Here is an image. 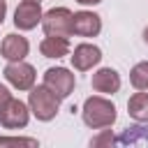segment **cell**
Wrapping results in <instances>:
<instances>
[{
  "label": "cell",
  "instance_id": "6da1fadb",
  "mask_svg": "<svg viewBox=\"0 0 148 148\" xmlns=\"http://www.w3.org/2000/svg\"><path fill=\"white\" fill-rule=\"evenodd\" d=\"M83 123L90 127V130H104V127H111L116 123V104L102 95H92L83 102Z\"/></svg>",
  "mask_w": 148,
  "mask_h": 148
},
{
  "label": "cell",
  "instance_id": "7a4b0ae2",
  "mask_svg": "<svg viewBox=\"0 0 148 148\" xmlns=\"http://www.w3.org/2000/svg\"><path fill=\"white\" fill-rule=\"evenodd\" d=\"M28 106H30V113L37 118V120H53L58 109H60V97L56 92H51L44 83L42 86H32L30 92H28Z\"/></svg>",
  "mask_w": 148,
  "mask_h": 148
},
{
  "label": "cell",
  "instance_id": "3957f363",
  "mask_svg": "<svg viewBox=\"0 0 148 148\" xmlns=\"http://www.w3.org/2000/svg\"><path fill=\"white\" fill-rule=\"evenodd\" d=\"M72 12L67 7H53L49 12H44L42 16V28L46 35L53 37H69L72 35Z\"/></svg>",
  "mask_w": 148,
  "mask_h": 148
},
{
  "label": "cell",
  "instance_id": "277c9868",
  "mask_svg": "<svg viewBox=\"0 0 148 148\" xmlns=\"http://www.w3.org/2000/svg\"><path fill=\"white\" fill-rule=\"evenodd\" d=\"M44 86L51 92H56L60 99H65V97L72 95V90L76 86V79L67 67H49L44 72Z\"/></svg>",
  "mask_w": 148,
  "mask_h": 148
},
{
  "label": "cell",
  "instance_id": "5b68a950",
  "mask_svg": "<svg viewBox=\"0 0 148 148\" xmlns=\"http://www.w3.org/2000/svg\"><path fill=\"white\" fill-rule=\"evenodd\" d=\"M5 79L16 88V90H30L35 86V67L30 62H23V60H16V62H7V67L2 69Z\"/></svg>",
  "mask_w": 148,
  "mask_h": 148
},
{
  "label": "cell",
  "instance_id": "8992f818",
  "mask_svg": "<svg viewBox=\"0 0 148 148\" xmlns=\"http://www.w3.org/2000/svg\"><path fill=\"white\" fill-rule=\"evenodd\" d=\"M30 120V106H25L21 99L12 97L5 106V111L0 113V125L5 130H23Z\"/></svg>",
  "mask_w": 148,
  "mask_h": 148
},
{
  "label": "cell",
  "instance_id": "52a82bcc",
  "mask_svg": "<svg viewBox=\"0 0 148 148\" xmlns=\"http://www.w3.org/2000/svg\"><path fill=\"white\" fill-rule=\"evenodd\" d=\"M42 16H44V12L37 0H21L14 12V25L18 30H32L42 23Z\"/></svg>",
  "mask_w": 148,
  "mask_h": 148
},
{
  "label": "cell",
  "instance_id": "ba28073f",
  "mask_svg": "<svg viewBox=\"0 0 148 148\" xmlns=\"http://www.w3.org/2000/svg\"><path fill=\"white\" fill-rule=\"evenodd\" d=\"M102 30V18L95 14V12H76L72 16V35H79V37H97Z\"/></svg>",
  "mask_w": 148,
  "mask_h": 148
},
{
  "label": "cell",
  "instance_id": "9c48e42d",
  "mask_svg": "<svg viewBox=\"0 0 148 148\" xmlns=\"http://www.w3.org/2000/svg\"><path fill=\"white\" fill-rule=\"evenodd\" d=\"M69 58H72V67H74V69L88 72V69H92V67L102 60V51H99V46L83 42V44L74 46V51H72Z\"/></svg>",
  "mask_w": 148,
  "mask_h": 148
},
{
  "label": "cell",
  "instance_id": "30bf717a",
  "mask_svg": "<svg viewBox=\"0 0 148 148\" xmlns=\"http://www.w3.org/2000/svg\"><path fill=\"white\" fill-rule=\"evenodd\" d=\"M28 51H30L28 39L21 37V35H16V32L5 35V39H2V44H0V53H2V58H5L7 62L23 60V58L28 56Z\"/></svg>",
  "mask_w": 148,
  "mask_h": 148
},
{
  "label": "cell",
  "instance_id": "8fae6325",
  "mask_svg": "<svg viewBox=\"0 0 148 148\" xmlns=\"http://www.w3.org/2000/svg\"><path fill=\"white\" fill-rule=\"evenodd\" d=\"M90 86L95 92H104V95H113L120 90V74L111 67H102L92 74L90 79Z\"/></svg>",
  "mask_w": 148,
  "mask_h": 148
},
{
  "label": "cell",
  "instance_id": "7c38bea8",
  "mask_svg": "<svg viewBox=\"0 0 148 148\" xmlns=\"http://www.w3.org/2000/svg\"><path fill=\"white\" fill-rule=\"evenodd\" d=\"M39 51L44 58H62L69 53V39L67 37H53V35H46L39 44Z\"/></svg>",
  "mask_w": 148,
  "mask_h": 148
},
{
  "label": "cell",
  "instance_id": "4fadbf2b",
  "mask_svg": "<svg viewBox=\"0 0 148 148\" xmlns=\"http://www.w3.org/2000/svg\"><path fill=\"white\" fill-rule=\"evenodd\" d=\"M127 113L136 123H148V92L139 90L127 99Z\"/></svg>",
  "mask_w": 148,
  "mask_h": 148
},
{
  "label": "cell",
  "instance_id": "5bb4252c",
  "mask_svg": "<svg viewBox=\"0 0 148 148\" xmlns=\"http://www.w3.org/2000/svg\"><path fill=\"white\" fill-rule=\"evenodd\" d=\"M116 143L118 146H148V127H143V125L127 127L116 139Z\"/></svg>",
  "mask_w": 148,
  "mask_h": 148
},
{
  "label": "cell",
  "instance_id": "9a60e30c",
  "mask_svg": "<svg viewBox=\"0 0 148 148\" xmlns=\"http://www.w3.org/2000/svg\"><path fill=\"white\" fill-rule=\"evenodd\" d=\"M130 81L136 90H148V60L136 62L130 72Z\"/></svg>",
  "mask_w": 148,
  "mask_h": 148
},
{
  "label": "cell",
  "instance_id": "2e32d148",
  "mask_svg": "<svg viewBox=\"0 0 148 148\" xmlns=\"http://www.w3.org/2000/svg\"><path fill=\"white\" fill-rule=\"evenodd\" d=\"M2 146H30V148H37V139H30V136H0V148Z\"/></svg>",
  "mask_w": 148,
  "mask_h": 148
},
{
  "label": "cell",
  "instance_id": "e0dca14e",
  "mask_svg": "<svg viewBox=\"0 0 148 148\" xmlns=\"http://www.w3.org/2000/svg\"><path fill=\"white\" fill-rule=\"evenodd\" d=\"M113 143H116V136L111 134V130H102V134L90 139V146H113Z\"/></svg>",
  "mask_w": 148,
  "mask_h": 148
},
{
  "label": "cell",
  "instance_id": "ac0fdd59",
  "mask_svg": "<svg viewBox=\"0 0 148 148\" xmlns=\"http://www.w3.org/2000/svg\"><path fill=\"white\" fill-rule=\"evenodd\" d=\"M9 99H12V92H9V88L0 83V113L5 111V106H7V102H9Z\"/></svg>",
  "mask_w": 148,
  "mask_h": 148
},
{
  "label": "cell",
  "instance_id": "d6986e66",
  "mask_svg": "<svg viewBox=\"0 0 148 148\" xmlns=\"http://www.w3.org/2000/svg\"><path fill=\"white\" fill-rule=\"evenodd\" d=\"M5 14H7V2L0 0V25H2V21H5Z\"/></svg>",
  "mask_w": 148,
  "mask_h": 148
},
{
  "label": "cell",
  "instance_id": "ffe728a7",
  "mask_svg": "<svg viewBox=\"0 0 148 148\" xmlns=\"http://www.w3.org/2000/svg\"><path fill=\"white\" fill-rule=\"evenodd\" d=\"M76 2H79V5H86V7H88V5H99L102 0H76Z\"/></svg>",
  "mask_w": 148,
  "mask_h": 148
},
{
  "label": "cell",
  "instance_id": "44dd1931",
  "mask_svg": "<svg viewBox=\"0 0 148 148\" xmlns=\"http://www.w3.org/2000/svg\"><path fill=\"white\" fill-rule=\"evenodd\" d=\"M143 42H146V44H148V28H146V30H143Z\"/></svg>",
  "mask_w": 148,
  "mask_h": 148
},
{
  "label": "cell",
  "instance_id": "7402d4cb",
  "mask_svg": "<svg viewBox=\"0 0 148 148\" xmlns=\"http://www.w3.org/2000/svg\"><path fill=\"white\" fill-rule=\"evenodd\" d=\"M37 2H39V0H37Z\"/></svg>",
  "mask_w": 148,
  "mask_h": 148
}]
</instances>
